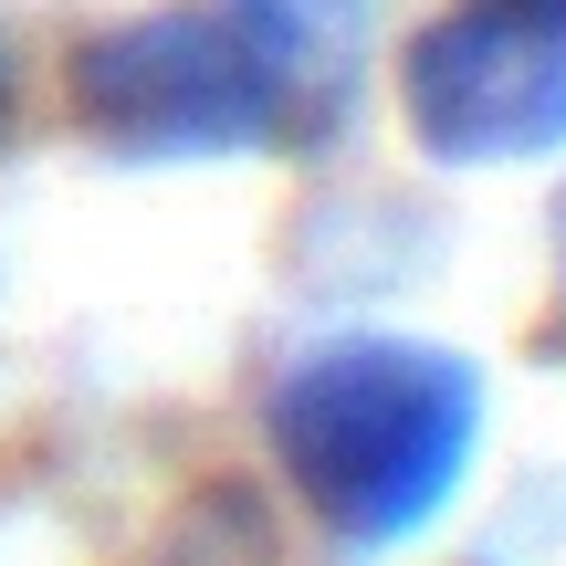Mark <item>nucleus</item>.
<instances>
[{"label":"nucleus","instance_id":"20e7f679","mask_svg":"<svg viewBox=\"0 0 566 566\" xmlns=\"http://www.w3.org/2000/svg\"><path fill=\"white\" fill-rule=\"evenodd\" d=\"M0 84H11V74H0Z\"/></svg>","mask_w":566,"mask_h":566},{"label":"nucleus","instance_id":"7ed1b4c3","mask_svg":"<svg viewBox=\"0 0 566 566\" xmlns=\"http://www.w3.org/2000/svg\"><path fill=\"white\" fill-rule=\"evenodd\" d=\"M399 116L430 168H525L566 147V0H451L399 53Z\"/></svg>","mask_w":566,"mask_h":566},{"label":"nucleus","instance_id":"f257e3e1","mask_svg":"<svg viewBox=\"0 0 566 566\" xmlns=\"http://www.w3.org/2000/svg\"><path fill=\"white\" fill-rule=\"evenodd\" d=\"M367 0H168L105 21L63 95L105 158H252L315 126Z\"/></svg>","mask_w":566,"mask_h":566},{"label":"nucleus","instance_id":"f03ea898","mask_svg":"<svg viewBox=\"0 0 566 566\" xmlns=\"http://www.w3.org/2000/svg\"><path fill=\"white\" fill-rule=\"evenodd\" d=\"M273 462L336 546L388 556L430 535L483 451V367L430 336H325L263 399Z\"/></svg>","mask_w":566,"mask_h":566}]
</instances>
